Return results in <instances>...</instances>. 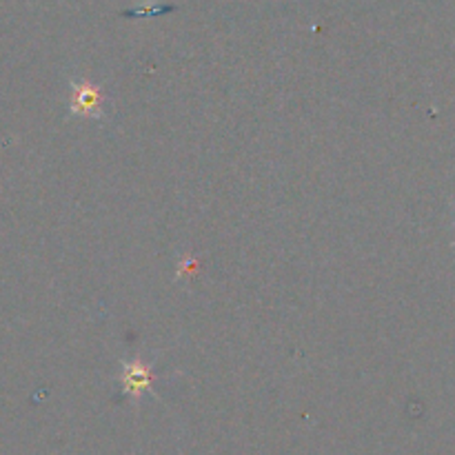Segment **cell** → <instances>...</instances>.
Returning <instances> with one entry per match:
<instances>
[{"label": "cell", "instance_id": "6da1fadb", "mask_svg": "<svg viewBox=\"0 0 455 455\" xmlns=\"http://www.w3.org/2000/svg\"><path fill=\"white\" fill-rule=\"evenodd\" d=\"M71 114L83 116V118H100L102 116V98L93 84L76 83L71 84Z\"/></svg>", "mask_w": 455, "mask_h": 455}, {"label": "cell", "instance_id": "7a4b0ae2", "mask_svg": "<svg viewBox=\"0 0 455 455\" xmlns=\"http://www.w3.org/2000/svg\"><path fill=\"white\" fill-rule=\"evenodd\" d=\"M123 389L124 394L138 398L140 394L151 389V371L145 363L136 360V363L124 364L123 369Z\"/></svg>", "mask_w": 455, "mask_h": 455}]
</instances>
